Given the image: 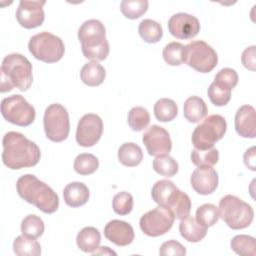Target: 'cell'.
Here are the masks:
<instances>
[{
  "label": "cell",
  "instance_id": "cell-1",
  "mask_svg": "<svg viewBox=\"0 0 256 256\" xmlns=\"http://www.w3.org/2000/svg\"><path fill=\"white\" fill-rule=\"evenodd\" d=\"M2 145V161L10 169L19 170L33 167L40 160V148L19 132H7L3 136Z\"/></svg>",
  "mask_w": 256,
  "mask_h": 256
},
{
  "label": "cell",
  "instance_id": "cell-2",
  "mask_svg": "<svg viewBox=\"0 0 256 256\" xmlns=\"http://www.w3.org/2000/svg\"><path fill=\"white\" fill-rule=\"evenodd\" d=\"M16 189L23 200L33 204L44 213L51 214L58 209L59 198L56 192L35 175L21 176L17 180Z\"/></svg>",
  "mask_w": 256,
  "mask_h": 256
},
{
  "label": "cell",
  "instance_id": "cell-3",
  "mask_svg": "<svg viewBox=\"0 0 256 256\" xmlns=\"http://www.w3.org/2000/svg\"><path fill=\"white\" fill-rule=\"evenodd\" d=\"M0 75V91L2 93L11 91L14 87L20 91H26L33 81L32 64L22 54H9L2 61Z\"/></svg>",
  "mask_w": 256,
  "mask_h": 256
},
{
  "label": "cell",
  "instance_id": "cell-4",
  "mask_svg": "<svg viewBox=\"0 0 256 256\" xmlns=\"http://www.w3.org/2000/svg\"><path fill=\"white\" fill-rule=\"evenodd\" d=\"M78 39L85 58L93 61L107 58L110 48L106 39V29L101 21L97 19L85 21L78 30Z\"/></svg>",
  "mask_w": 256,
  "mask_h": 256
},
{
  "label": "cell",
  "instance_id": "cell-5",
  "mask_svg": "<svg viewBox=\"0 0 256 256\" xmlns=\"http://www.w3.org/2000/svg\"><path fill=\"white\" fill-rule=\"evenodd\" d=\"M152 199L158 204L168 207L176 219H182L191 211V200L189 196L181 191L170 180L157 181L151 190Z\"/></svg>",
  "mask_w": 256,
  "mask_h": 256
},
{
  "label": "cell",
  "instance_id": "cell-6",
  "mask_svg": "<svg viewBox=\"0 0 256 256\" xmlns=\"http://www.w3.org/2000/svg\"><path fill=\"white\" fill-rule=\"evenodd\" d=\"M219 215L234 230L248 227L254 218L253 208L234 195H226L219 202Z\"/></svg>",
  "mask_w": 256,
  "mask_h": 256
},
{
  "label": "cell",
  "instance_id": "cell-7",
  "mask_svg": "<svg viewBox=\"0 0 256 256\" xmlns=\"http://www.w3.org/2000/svg\"><path fill=\"white\" fill-rule=\"evenodd\" d=\"M227 130V123L223 116L218 114L206 117L193 131L192 144L196 149L205 150L223 138Z\"/></svg>",
  "mask_w": 256,
  "mask_h": 256
},
{
  "label": "cell",
  "instance_id": "cell-8",
  "mask_svg": "<svg viewBox=\"0 0 256 256\" xmlns=\"http://www.w3.org/2000/svg\"><path fill=\"white\" fill-rule=\"evenodd\" d=\"M28 48L32 56L46 63L59 61L65 52V46L61 38L46 31L32 36Z\"/></svg>",
  "mask_w": 256,
  "mask_h": 256
},
{
  "label": "cell",
  "instance_id": "cell-9",
  "mask_svg": "<svg viewBox=\"0 0 256 256\" xmlns=\"http://www.w3.org/2000/svg\"><path fill=\"white\" fill-rule=\"evenodd\" d=\"M43 125L47 138L53 142L64 141L70 132V121L67 109L59 104L49 105L44 112Z\"/></svg>",
  "mask_w": 256,
  "mask_h": 256
},
{
  "label": "cell",
  "instance_id": "cell-10",
  "mask_svg": "<svg viewBox=\"0 0 256 256\" xmlns=\"http://www.w3.org/2000/svg\"><path fill=\"white\" fill-rule=\"evenodd\" d=\"M0 109L4 119L17 126H29L35 120L34 107L19 94L3 98Z\"/></svg>",
  "mask_w": 256,
  "mask_h": 256
},
{
  "label": "cell",
  "instance_id": "cell-11",
  "mask_svg": "<svg viewBox=\"0 0 256 256\" xmlns=\"http://www.w3.org/2000/svg\"><path fill=\"white\" fill-rule=\"evenodd\" d=\"M185 63L194 70L201 73H208L216 67L218 62L217 53L205 41H192L185 46Z\"/></svg>",
  "mask_w": 256,
  "mask_h": 256
},
{
  "label": "cell",
  "instance_id": "cell-12",
  "mask_svg": "<svg viewBox=\"0 0 256 256\" xmlns=\"http://www.w3.org/2000/svg\"><path fill=\"white\" fill-rule=\"evenodd\" d=\"M172 211L163 205L146 212L140 218L139 225L142 232L150 237H158L168 232L174 223Z\"/></svg>",
  "mask_w": 256,
  "mask_h": 256
},
{
  "label": "cell",
  "instance_id": "cell-13",
  "mask_svg": "<svg viewBox=\"0 0 256 256\" xmlns=\"http://www.w3.org/2000/svg\"><path fill=\"white\" fill-rule=\"evenodd\" d=\"M103 133L102 119L93 113L85 114L78 122L76 141L82 147H91L101 138Z\"/></svg>",
  "mask_w": 256,
  "mask_h": 256
},
{
  "label": "cell",
  "instance_id": "cell-14",
  "mask_svg": "<svg viewBox=\"0 0 256 256\" xmlns=\"http://www.w3.org/2000/svg\"><path fill=\"white\" fill-rule=\"evenodd\" d=\"M142 141L148 154L154 157L169 155L172 149V141L168 131L158 125L150 126L144 132Z\"/></svg>",
  "mask_w": 256,
  "mask_h": 256
},
{
  "label": "cell",
  "instance_id": "cell-15",
  "mask_svg": "<svg viewBox=\"0 0 256 256\" xmlns=\"http://www.w3.org/2000/svg\"><path fill=\"white\" fill-rule=\"evenodd\" d=\"M45 3V1L21 0L16 11L18 23L26 29H33L42 25L45 19L43 10Z\"/></svg>",
  "mask_w": 256,
  "mask_h": 256
},
{
  "label": "cell",
  "instance_id": "cell-16",
  "mask_svg": "<svg viewBox=\"0 0 256 256\" xmlns=\"http://www.w3.org/2000/svg\"><path fill=\"white\" fill-rule=\"evenodd\" d=\"M170 34L178 39H191L200 31L199 20L187 13H176L168 20Z\"/></svg>",
  "mask_w": 256,
  "mask_h": 256
},
{
  "label": "cell",
  "instance_id": "cell-17",
  "mask_svg": "<svg viewBox=\"0 0 256 256\" xmlns=\"http://www.w3.org/2000/svg\"><path fill=\"white\" fill-rule=\"evenodd\" d=\"M218 174L212 167H198L190 177L192 188L201 195L213 193L218 186Z\"/></svg>",
  "mask_w": 256,
  "mask_h": 256
},
{
  "label": "cell",
  "instance_id": "cell-18",
  "mask_svg": "<svg viewBox=\"0 0 256 256\" xmlns=\"http://www.w3.org/2000/svg\"><path fill=\"white\" fill-rule=\"evenodd\" d=\"M104 236L117 246H127L134 240V230L125 221L111 220L104 228Z\"/></svg>",
  "mask_w": 256,
  "mask_h": 256
},
{
  "label": "cell",
  "instance_id": "cell-19",
  "mask_svg": "<svg viewBox=\"0 0 256 256\" xmlns=\"http://www.w3.org/2000/svg\"><path fill=\"white\" fill-rule=\"evenodd\" d=\"M236 132L244 138H255L256 136V112L251 105L241 106L235 114Z\"/></svg>",
  "mask_w": 256,
  "mask_h": 256
},
{
  "label": "cell",
  "instance_id": "cell-20",
  "mask_svg": "<svg viewBox=\"0 0 256 256\" xmlns=\"http://www.w3.org/2000/svg\"><path fill=\"white\" fill-rule=\"evenodd\" d=\"M89 189L82 182H71L63 190L65 203L73 208L80 207L87 203L89 199Z\"/></svg>",
  "mask_w": 256,
  "mask_h": 256
},
{
  "label": "cell",
  "instance_id": "cell-21",
  "mask_svg": "<svg viewBox=\"0 0 256 256\" xmlns=\"http://www.w3.org/2000/svg\"><path fill=\"white\" fill-rule=\"evenodd\" d=\"M181 236L188 242H199L207 234V227L199 223L196 218L188 215L181 219L179 224Z\"/></svg>",
  "mask_w": 256,
  "mask_h": 256
},
{
  "label": "cell",
  "instance_id": "cell-22",
  "mask_svg": "<svg viewBox=\"0 0 256 256\" xmlns=\"http://www.w3.org/2000/svg\"><path fill=\"white\" fill-rule=\"evenodd\" d=\"M207 112L208 108L206 103L198 96H191L184 102L183 114L186 120L191 123H198L207 115Z\"/></svg>",
  "mask_w": 256,
  "mask_h": 256
},
{
  "label": "cell",
  "instance_id": "cell-23",
  "mask_svg": "<svg viewBox=\"0 0 256 256\" xmlns=\"http://www.w3.org/2000/svg\"><path fill=\"white\" fill-rule=\"evenodd\" d=\"M101 242L100 232L95 227H84L76 237V243L85 253H93L99 248Z\"/></svg>",
  "mask_w": 256,
  "mask_h": 256
},
{
  "label": "cell",
  "instance_id": "cell-24",
  "mask_svg": "<svg viewBox=\"0 0 256 256\" xmlns=\"http://www.w3.org/2000/svg\"><path fill=\"white\" fill-rule=\"evenodd\" d=\"M106 77L104 67L97 61L86 63L80 70V78L84 84L90 87L99 86Z\"/></svg>",
  "mask_w": 256,
  "mask_h": 256
},
{
  "label": "cell",
  "instance_id": "cell-25",
  "mask_svg": "<svg viewBox=\"0 0 256 256\" xmlns=\"http://www.w3.org/2000/svg\"><path fill=\"white\" fill-rule=\"evenodd\" d=\"M118 159L124 166H137L143 159L142 149L140 146L133 142H126L122 144L118 149Z\"/></svg>",
  "mask_w": 256,
  "mask_h": 256
},
{
  "label": "cell",
  "instance_id": "cell-26",
  "mask_svg": "<svg viewBox=\"0 0 256 256\" xmlns=\"http://www.w3.org/2000/svg\"><path fill=\"white\" fill-rule=\"evenodd\" d=\"M13 251L18 256H39L41 246L37 240L20 235L13 242Z\"/></svg>",
  "mask_w": 256,
  "mask_h": 256
},
{
  "label": "cell",
  "instance_id": "cell-27",
  "mask_svg": "<svg viewBox=\"0 0 256 256\" xmlns=\"http://www.w3.org/2000/svg\"><path fill=\"white\" fill-rule=\"evenodd\" d=\"M138 32L140 37L147 43H156L163 36L162 26L152 19L142 20L139 23Z\"/></svg>",
  "mask_w": 256,
  "mask_h": 256
},
{
  "label": "cell",
  "instance_id": "cell-28",
  "mask_svg": "<svg viewBox=\"0 0 256 256\" xmlns=\"http://www.w3.org/2000/svg\"><path fill=\"white\" fill-rule=\"evenodd\" d=\"M162 56L168 65L179 66L186 61L185 46L179 42H170L163 48Z\"/></svg>",
  "mask_w": 256,
  "mask_h": 256
},
{
  "label": "cell",
  "instance_id": "cell-29",
  "mask_svg": "<svg viewBox=\"0 0 256 256\" xmlns=\"http://www.w3.org/2000/svg\"><path fill=\"white\" fill-rule=\"evenodd\" d=\"M178 114L176 103L169 98H161L154 104V115L160 122L172 121Z\"/></svg>",
  "mask_w": 256,
  "mask_h": 256
},
{
  "label": "cell",
  "instance_id": "cell-30",
  "mask_svg": "<svg viewBox=\"0 0 256 256\" xmlns=\"http://www.w3.org/2000/svg\"><path fill=\"white\" fill-rule=\"evenodd\" d=\"M231 249L238 255L255 256L256 240L249 235H236L231 240Z\"/></svg>",
  "mask_w": 256,
  "mask_h": 256
},
{
  "label": "cell",
  "instance_id": "cell-31",
  "mask_svg": "<svg viewBox=\"0 0 256 256\" xmlns=\"http://www.w3.org/2000/svg\"><path fill=\"white\" fill-rule=\"evenodd\" d=\"M219 160V152L212 147L205 150L194 148L191 152V161L197 167H213Z\"/></svg>",
  "mask_w": 256,
  "mask_h": 256
},
{
  "label": "cell",
  "instance_id": "cell-32",
  "mask_svg": "<svg viewBox=\"0 0 256 256\" xmlns=\"http://www.w3.org/2000/svg\"><path fill=\"white\" fill-rule=\"evenodd\" d=\"M45 226L43 220L34 214L27 215L21 222V232L22 235L28 237L37 239L40 237L44 232Z\"/></svg>",
  "mask_w": 256,
  "mask_h": 256
},
{
  "label": "cell",
  "instance_id": "cell-33",
  "mask_svg": "<svg viewBox=\"0 0 256 256\" xmlns=\"http://www.w3.org/2000/svg\"><path fill=\"white\" fill-rule=\"evenodd\" d=\"M73 167L80 175H90L98 169L99 160L93 154L81 153L75 158Z\"/></svg>",
  "mask_w": 256,
  "mask_h": 256
},
{
  "label": "cell",
  "instance_id": "cell-34",
  "mask_svg": "<svg viewBox=\"0 0 256 256\" xmlns=\"http://www.w3.org/2000/svg\"><path fill=\"white\" fill-rule=\"evenodd\" d=\"M128 125L134 131H142L150 123V114L141 106L133 107L128 113Z\"/></svg>",
  "mask_w": 256,
  "mask_h": 256
},
{
  "label": "cell",
  "instance_id": "cell-35",
  "mask_svg": "<svg viewBox=\"0 0 256 256\" xmlns=\"http://www.w3.org/2000/svg\"><path fill=\"white\" fill-rule=\"evenodd\" d=\"M152 165L155 172L165 177H172L176 175L179 169V165L177 161L169 155L156 157L153 160Z\"/></svg>",
  "mask_w": 256,
  "mask_h": 256
},
{
  "label": "cell",
  "instance_id": "cell-36",
  "mask_svg": "<svg viewBox=\"0 0 256 256\" xmlns=\"http://www.w3.org/2000/svg\"><path fill=\"white\" fill-rule=\"evenodd\" d=\"M147 0H123L120 4L122 14L128 19H138L148 9Z\"/></svg>",
  "mask_w": 256,
  "mask_h": 256
},
{
  "label": "cell",
  "instance_id": "cell-37",
  "mask_svg": "<svg viewBox=\"0 0 256 256\" xmlns=\"http://www.w3.org/2000/svg\"><path fill=\"white\" fill-rule=\"evenodd\" d=\"M207 94L215 106H225L231 99V89L215 81L210 84Z\"/></svg>",
  "mask_w": 256,
  "mask_h": 256
},
{
  "label": "cell",
  "instance_id": "cell-38",
  "mask_svg": "<svg viewBox=\"0 0 256 256\" xmlns=\"http://www.w3.org/2000/svg\"><path fill=\"white\" fill-rule=\"evenodd\" d=\"M219 217L218 208L211 203L203 204L196 210V220L207 228L215 225Z\"/></svg>",
  "mask_w": 256,
  "mask_h": 256
},
{
  "label": "cell",
  "instance_id": "cell-39",
  "mask_svg": "<svg viewBox=\"0 0 256 256\" xmlns=\"http://www.w3.org/2000/svg\"><path fill=\"white\" fill-rule=\"evenodd\" d=\"M112 207L116 214L127 215L133 208V197L128 192H119L113 197Z\"/></svg>",
  "mask_w": 256,
  "mask_h": 256
},
{
  "label": "cell",
  "instance_id": "cell-40",
  "mask_svg": "<svg viewBox=\"0 0 256 256\" xmlns=\"http://www.w3.org/2000/svg\"><path fill=\"white\" fill-rule=\"evenodd\" d=\"M214 81L232 90L238 83V74L232 68H223L215 75Z\"/></svg>",
  "mask_w": 256,
  "mask_h": 256
},
{
  "label": "cell",
  "instance_id": "cell-41",
  "mask_svg": "<svg viewBox=\"0 0 256 256\" xmlns=\"http://www.w3.org/2000/svg\"><path fill=\"white\" fill-rule=\"evenodd\" d=\"M159 254L162 256H183L186 255V249L178 241L169 240L161 245Z\"/></svg>",
  "mask_w": 256,
  "mask_h": 256
},
{
  "label": "cell",
  "instance_id": "cell-42",
  "mask_svg": "<svg viewBox=\"0 0 256 256\" xmlns=\"http://www.w3.org/2000/svg\"><path fill=\"white\" fill-rule=\"evenodd\" d=\"M256 47L254 45L247 47L241 56V61L244 67L251 71H255V65H256Z\"/></svg>",
  "mask_w": 256,
  "mask_h": 256
},
{
  "label": "cell",
  "instance_id": "cell-43",
  "mask_svg": "<svg viewBox=\"0 0 256 256\" xmlns=\"http://www.w3.org/2000/svg\"><path fill=\"white\" fill-rule=\"evenodd\" d=\"M256 155H255V147H251L246 150L244 153V163L247 168L252 171L256 170Z\"/></svg>",
  "mask_w": 256,
  "mask_h": 256
},
{
  "label": "cell",
  "instance_id": "cell-44",
  "mask_svg": "<svg viewBox=\"0 0 256 256\" xmlns=\"http://www.w3.org/2000/svg\"><path fill=\"white\" fill-rule=\"evenodd\" d=\"M100 254H108V255H116V253L114 252V251H112V250H110L109 249V247H107V246H102V247H99L96 251H94L93 253H92V255H100Z\"/></svg>",
  "mask_w": 256,
  "mask_h": 256
}]
</instances>
